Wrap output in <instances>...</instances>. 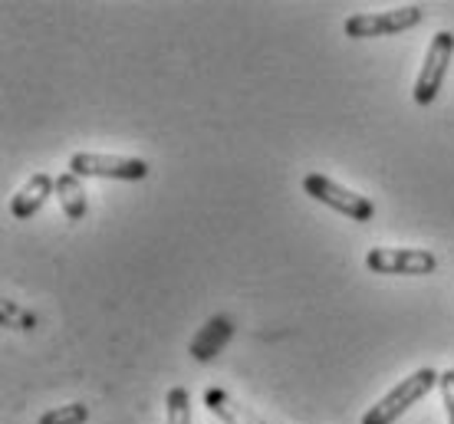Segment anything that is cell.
I'll list each match as a JSON object with an SVG mask.
<instances>
[{"mask_svg": "<svg viewBox=\"0 0 454 424\" xmlns=\"http://www.w3.org/2000/svg\"><path fill=\"white\" fill-rule=\"evenodd\" d=\"M57 191V181L50 178V174H30V181L23 184L20 191L11 197V214L13 218H20V220H27V218H34L36 211L50 201V195Z\"/></svg>", "mask_w": 454, "mask_h": 424, "instance_id": "cell-8", "label": "cell"}, {"mask_svg": "<svg viewBox=\"0 0 454 424\" xmlns=\"http://www.w3.org/2000/svg\"><path fill=\"white\" fill-rule=\"evenodd\" d=\"M438 389H442L444 412H448V424H454V372H444L442 379H438Z\"/></svg>", "mask_w": 454, "mask_h": 424, "instance_id": "cell-14", "label": "cell"}, {"mask_svg": "<svg viewBox=\"0 0 454 424\" xmlns=\"http://www.w3.org/2000/svg\"><path fill=\"white\" fill-rule=\"evenodd\" d=\"M303 191H307L313 201H319V204L333 207V211H340V214H346L349 220H372L375 214V204L369 201L365 195H356V191H349V188H342V184H336L333 178H326V174H307L303 178Z\"/></svg>", "mask_w": 454, "mask_h": 424, "instance_id": "cell-3", "label": "cell"}, {"mask_svg": "<svg viewBox=\"0 0 454 424\" xmlns=\"http://www.w3.org/2000/svg\"><path fill=\"white\" fill-rule=\"evenodd\" d=\"M69 172L80 178H115V181H142L148 174V161L125 158V155H99V151H76L69 158Z\"/></svg>", "mask_w": 454, "mask_h": 424, "instance_id": "cell-6", "label": "cell"}, {"mask_svg": "<svg viewBox=\"0 0 454 424\" xmlns=\"http://www.w3.org/2000/svg\"><path fill=\"white\" fill-rule=\"evenodd\" d=\"M57 197H59V207H63V214L69 220H82L86 218V211H90V201H86V188H82L80 174H59L57 178Z\"/></svg>", "mask_w": 454, "mask_h": 424, "instance_id": "cell-10", "label": "cell"}, {"mask_svg": "<svg viewBox=\"0 0 454 424\" xmlns=\"http://www.w3.org/2000/svg\"><path fill=\"white\" fill-rule=\"evenodd\" d=\"M205 405H207V412L217 414L224 424H267L261 414H254L247 405H240L238 398H231L224 389H207Z\"/></svg>", "mask_w": 454, "mask_h": 424, "instance_id": "cell-9", "label": "cell"}, {"mask_svg": "<svg viewBox=\"0 0 454 424\" xmlns=\"http://www.w3.org/2000/svg\"><path fill=\"white\" fill-rule=\"evenodd\" d=\"M165 418L168 424H192V395L184 385H175L165 395Z\"/></svg>", "mask_w": 454, "mask_h": 424, "instance_id": "cell-11", "label": "cell"}, {"mask_svg": "<svg viewBox=\"0 0 454 424\" xmlns=\"http://www.w3.org/2000/svg\"><path fill=\"white\" fill-rule=\"evenodd\" d=\"M231 335H234L231 320H227V316H215V320H207L205 326L198 329V335H194L192 345H188V352H192V358H198V362H211L215 356L224 352V345L231 343Z\"/></svg>", "mask_w": 454, "mask_h": 424, "instance_id": "cell-7", "label": "cell"}, {"mask_svg": "<svg viewBox=\"0 0 454 424\" xmlns=\"http://www.w3.org/2000/svg\"><path fill=\"white\" fill-rule=\"evenodd\" d=\"M4 326H13V329H34V312H23L17 303H11V299H4Z\"/></svg>", "mask_w": 454, "mask_h": 424, "instance_id": "cell-13", "label": "cell"}, {"mask_svg": "<svg viewBox=\"0 0 454 424\" xmlns=\"http://www.w3.org/2000/svg\"><path fill=\"white\" fill-rule=\"evenodd\" d=\"M438 379H442V375H438L434 368H419V372H411L409 379L398 382L382 402H375L372 408L363 414V424H395L402 414L409 412L411 405H419L421 398L438 385Z\"/></svg>", "mask_w": 454, "mask_h": 424, "instance_id": "cell-1", "label": "cell"}, {"mask_svg": "<svg viewBox=\"0 0 454 424\" xmlns=\"http://www.w3.org/2000/svg\"><path fill=\"white\" fill-rule=\"evenodd\" d=\"M425 20V7L421 4H405L395 11H379V13H352L346 20V36L352 40H372V36H392L405 34L411 27Z\"/></svg>", "mask_w": 454, "mask_h": 424, "instance_id": "cell-2", "label": "cell"}, {"mask_svg": "<svg viewBox=\"0 0 454 424\" xmlns=\"http://www.w3.org/2000/svg\"><path fill=\"white\" fill-rule=\"evenodd\" d=\"M86 418H90V408L73 402V405H59L53 412H43L36 424H86Z\"/></svg>", "mask_w": 454, "mask_h": 424, "instance_id": "cell-12", "label": "cell"}, {"mask_svg": "<svg viewBox=\"0 0 454 424\" xmlns=\"http://www.w3.org/2000/svg\"><path fill=\"white\" fill-rule=\"evenodd\" d=\"M365 266L372 274L386 276H425L438 270V257L432 251H415V247H372L365 253Z\"/></svg>", "mask_w": 454, "mask_h": 424, "instance_id": "cell-5", "label": "cell"}, {"mask_svg": "<svg viewBox=\"0 0 454 424\" xmlns=\"http://www.w3.org/2000/svg\"><path fill=\"white\" fill-rule=\"evenodd\" d=\"M454 57V34L451 30H442L434 34V40L428 43V53H425V63L419 69V80H415V103L419 105H432L438 99V92L444 86V76H448V66H451Z\"/></svg>", "mask_w": 454, "mask_h": 424, "instance_id": "cell-4", "label": "cell"}]
</instances>
